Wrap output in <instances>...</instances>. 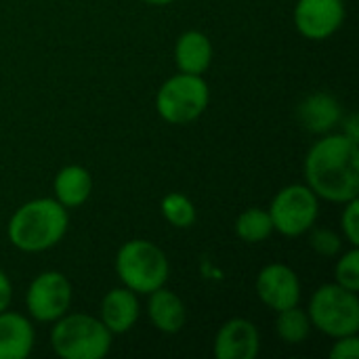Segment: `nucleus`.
Masks as SVG:
<instances>
[{
    "label": "nucleus",
    "instance_id": "16",
    "mask_svg": "<svg viewBox=\"0 0 359 359\" xmlns=\"http://www.w3.org/2000/svg\"><path fill=\"white\" fill-rule=\"evenodd\" d=\"M175 63L183 74L202 76L212 63V44L204 32H183L175 44Z\"/></svg>",
    "mask_w": 359,
    "mask_h": 359
},
{
    "label": "nucleus",
    "instance_id": "3",
    "mask_svg": "<svg viewBox=\"0 0 359 359\" xmlns=\"http://www.w3.org/2000/svg\"><path fill=\"white\" fill-rule=\"evenodd\" d=\"M53 324L50 347L61 359H103L111 349L114 334L99 318L67 311Z\"/></svg>",
    "mask_w": 359,
    "mask_h": 359
},
{
    "label": "nucleus",
    "instance_id": "6",
    "mask_svg": "<svg viewBox=\"0 0 359 359\" xmlns=\"http://www.w3.org/2000/svg\"><path fill=\"white\" fill-rule=\"evenodd\" d=\"M210 103V88L198 74L170 76L156 95V109L168 124H189L198 120Z\"/></svg>",
    "mask_w": 359,
    "mask_h": 359
},
{
    "label": "nucleus",
    "instance_id": "8",
    "mask_svg": "<svg viewBox=\"0 0 359 359\" xmlns=\"http://www.w3.org/2000/svg\"><path fill=\"white\" fill-rule=\"evenodd\" d=\"M74 301L72 282L61 271H42L36 276L25 292L27 313L42 324H53L65 316Z\"/></svg>",
    "mask_w": 359,
    "mask_h": 359
},
{
    "label": "nucleus",
    "instance_id": "10",
    "mask_svg": "<svg viewBox=\"0 0 359 359\" xmlns=\"http://www.w3.org/2000/svg\"><path fill=\"white\" fill-rule=\"evenodd\" d=\"M257 294L273 311H282L299 305L301 301V280L297 271L284 263L265 265L255 282Z\"/></svg>",
    "mask_w": 359,
    "mask_h": 359
},
{
    "label": "nucleus",
    "instance_id": "4",
    "mask_svg": "<svg viewBox=\"0 0 359 359\" xmlns=\"http://www.w3.org/2000/svg\"><path fill=\"white\" fill-rule=\"evenodd\" d=\"M116 273L122 286L137 294H149L166 286L170 265L160 246L149 240H128L116 255Z\"/></svg>",
    "mask_w": 359,
    "mask_h": 359
},
{
    "label": "nucleus",
    "instance_id": "17",
    "mask_svg": "<svg viewBox=\"0 0 359 359\" xmlns=\"http://www.w3.org/2000/svg\"><path fill=\"white\" fill-rule=\"evenodd\" d=\"M53 191H55V200L65 206L67 210L72 208H80L82 204H86V200L93 194V177L90 172L80 166V164H69L63 166L53 181Z\"/></svg>",
    "mask_w": 359,
    "mask_h": 359
},
{
    "label": "nucleus",
    "instance_id": "18",
    "mask_svg": "<svg viewBox=\"0 0 359 359\" xmlns=\"http://www.w3.org/2000/svg\"><path fill=\"white\" fill-rule=\"evenodd\" d=\"M313 326L305 309L299 305L276 311V334L286 345H301L309 339Z\"/></svg>",
    "mask_w": 359,
    "mask_h": 359
},
{
    "label": "nucleus",
    "instance_id": "5",
    "mask_svg": "<svg viewBox=\"0 0 359 359\" xmlns=\"http://www.w3.org/2000/svg\"><path fill=\"white\" fill-rule=\"evenodd\" d=\"M311 326L330 339L359 332V299L337 282L320 286L309 301Z\"/></svg>",
    "mask_w": 359,
    "mask_h": 359
},
{
    "label": "nucleus",
    "instance_id": "24",
    "mask_svg": "<svg viewBox=\"0 0 359 359\" xmlns=\"http://www.w3.org/2000/svg\"><path fill=\"white\" fill-rule=\"evenodd\" d=\"M332 359H358L359 358V339L358 334H345L334 339V345L330 349Z\"/></svg>",
    "mask_w": 359,
    "mask_h": 359
},
{
    "label": "nucleus",
    "instance_id": "12",
    "mask_svg": "<svg viewBox=\"0 0 359 359\" xmlns=\"http://www.w3.org/2000/svg\"><path fill=\"white\" fill-rule=\"evenodd\" d=\"M99 320L105 324V328L111 334H124L135 328L141 316V305H139V294L133 292L126 286L109 290L103 301H101V311Z\"/></svg>",
    "mask_w": 359,
    "mask_h": 359
},
{
    "label": "nucleus",
    "instance_id": "11",
    "mask_svg": "<svg viewBox=\"0 0 359 359\" xmlns=\"http://www.w3.org/2000/svg\"><path fill=\"white\" fill-rule=\"evenodd\" d=\"M261 351L259 328L246 318L227 320L215 337L212 353L217 359H255Z\"/></svg>",
    "mask_w": 359,
    "mask_h": 359
},
{
    "label": "nucleus",
    "instance_id": "15",
    "mask_svg": "<svg viewBox=\"0 0 359 359\" xmlns=\"http://www.w3.org/2000/svg\"><path fill=\"white\" fill-rule=\"evenodd\" d=\"M147 297V316L151 326L162 334H179L187 322V309L181 297L166 286H160Z\"/></svg>",
    "mask_w": 359,
    "mask_h": 359
},
{
    "label": "nucleus",
    "instance_id": "23",
    "mask_svg": "<svg viewBox=\"0 0 359 359\" xmlns=\"http://www.w3.org/2000/svg\"><path fill=\"white\" fill-rule=\"evenodd\" d=\"M343 212H341V227H343V238L351 244L359 246V200L353 198L349 202L343 204Z\"/></svg>",
    "mask_w": 359,
    "mask_h": 359
},
{
    "label": "nucleus",
    "instance_id": "27",
    "mask_svg": "<svg viewBox=\"0 0 359 359\" xmlns=\"http://www.w3.org/2000/svg\"><path fill=\"white\" fill-rule=\"evenodd\" d=\"M143 2H147V4H170V2H175V0H143Z\"/></svg>",
    "mask_w": 359,
    "mask_h": 359
},
{
    "label": "nucleus",
    "instance_id": "22",
    "mask_svg": "<svg viewBox=\"0 0 359 359\" xmlns=\"http://www.w3.org/2000/svg\"><path fill=\"white\" fill-rule=\"evenodd\" d=\"M309 246L320 255V257H326V259H332V257H339L341 250H343V240L337 231L332 229H309Z\"/></svg>",
    "mask_w": 359,
    "mask_h": 359
},
{
    "label": "nucleus",
    "instance_id": "2",
    "mask_svg": "<svg viewBox=\"0 0 359 359\" xmlns=\"http://www.w3.org/2000/svg\"><path fill=\"white\" fill-rule=\"evenodd\" d=\"M69 227L67 208L55 198H36L21 204L8 221V240L21 252H44L57 246Z\"/></svg>",
    "mask_w": 359,
    "mask_h": 359
},
{
    "label": "nucleus",
    "instance_id": "9",
    "mask_svg": "<svg viewBox=\"0 0 359 359\" xmlns=\"http://www.w3.org/2000/svg\"><path fill=\"white\" fill-rule=\"evenodd\" d=\"M292 21L307 40H326L337 34L345 21L343 0H297Z\"/></svg>",
    "mask_w": 359,
    "mask_h": 359
},
{
    "label": "nucleus",
    "instance_id": "21",
    "mask_svg": "<svg viewBox=\"0 0 359 359\" xmlns=\"http://www.w3.org/2000/svg\"><path fill=\"white\" fill-rule=\"evenodd\" d=\"M334 282L351 292H359V250L351 246V250L343 252L334 265Z\"/></svg>",
    "mask_w": 359,
    "mask_h": 359
},
{
    "label": "nucleus",
    "instance_id": "14",
    "mask_svg": "<svg viewBox=\"0 0 359 359\" xmlns=\"http://www.w3.org/2000/svg\"><path fill=\"white\" fill-rule=\"evenodd\" d=\"M36 343L32 322L17 311H0V359L29 358Z\"/></svg>",
    "mask_w": 359,
    "mask_h": 359
},
{
    "label": "nucleus",
    "instance_id": "19",
    "mask_svg": "<svg viewBox=\"0 0 359 359\" xmlns=\"http://www.w3.org/2000/svg\"><path fill=\"white\" fill-rule=\"evenodd\" d=\"M236 236L246 244H261L273 233V223L267 208H248L238 215L233 223Z\"/></svg>",
    "mask_w": 359,
    "mask_h": 359
},
{
    "label": "nucleus",
    "instance_id": "7",
    "mask_svg": "<svg viewBox=\"0 0 359 359\" xmlns=\"http://www.w3.org/2000/svg\"><path fill=\"white\" fill-rule=\"evenodd\" d=\"M267 210L273 231L286 238H299L316 227L320 217V198L307 183H292L273 196Z\"/></svg>",
    "mask_w": 359,
    "mask_h": 359
},
{
    "label": "nucleus",
    "instance_id": "26",
    "mask_svg": "<svg viewBox=\"0 0 359 359\" xmlns=\"http://www.w3.org/2000/svg\"><path fill=\"white\" fill-rule=\"evenodd\" d=\"M343 120V124H345V128H343V135H347L349 139H353V141H359V128H358V116L355 114H351V116H347V118H341Z\"/></svg>",
    "mask_w": 359,
    "mask_h": 359
},
{
    "label": "nucleus",
    "instance_id": "1",
    "mask_svg": "<svg viewBox=\"0 0 359 359\" xmlns=\"http://www.w3.org/2000/svg\"><path fill=\"white\" fill-rule=\"evenodd\" d=\"M307 185L318 198L345 204L359 196V147L347 135L326 133L316 141L303 164Z\"/></svg>",
    "mask_w": 359,
    "mask_h": 359
},
{
    "label": "nucleus",
    "instance_id": "25",
    "mask_svg": "<svg viewBox=\"0 0 359 359\" xmlns=\"http://www.w3.org/2000/svg\"><path fill=\"white\" fill-rule=\"evenodd\" d=\"M11 301H13V284L8 276L0 269V311L8 309Z\"/></svg>",
    "mask_w": 359,
    "mask_h": 359
},
{
    "label": "nucleus",
    "instance_id": "20",
    "mask_svg": "<svg viewBox=\"0 0 359 359\" xmlns=\"http://www.w3.org/2000/svg\"><path fill=\"white\" fill-rule=\"evenodd\" d=\"M160 210H162V217L166 219V223H170L177 229H189L198 219L194 202L181 191L166 194L160 202Z\"/></svg>",
    "mask_w": 359,
    "mask_h": 359
},
{
    "label": "nucleus",
    "instance_id": "13",
    "mask_svg": "<svg viewBox=\"0 0 359 359\" xmlns=\"http://www.w3.org/2000/svg\"><path fill=\"white\" fill-rule=\"evenodd\" d=\"M297 118L305 130L316 135H326L341 124L343 109L337 97H332L330 93H313L299 103Z\"/></svg>",
    "mask_w": 359,
    "mask_h": 359
}]
</instances>
